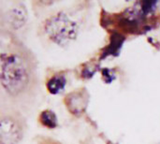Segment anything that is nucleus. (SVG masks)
Here are the masks:
<instances>
[{
    "label": "nucleus",
    "mask_w": 160,
    "mask_h": 144,
    "mask_svg": "<svg viewBox=\"0 0 160 144\" xmlns=\"http://www.w3.org/2000/svg\"><path fill=\"white\" fill-rule=\"evenodd\" d=\"M27 20V11L22 4H18L9 8L3 21L10 31L20 29Z\"/></svg>",
    "instance_id": "nucleus-4"
},
{
    "label": "nucleus",
    "mask_w": 160,
    "mask_h": 144,
    "mask_svg": "<svg viewBox=\"0 0 160 144\" xmlns=\"http://www.w3.org/2000/svg\"><path fill=\"white\" fill-rule=\"evenodd\" d=\"M43 32L52 43L64 47L76 38L79 28L77 22L71 20L68 14L58 11L44 21Z\"/></svg>",
    "instance_id": "nucleus-2"
},
{
    "label": "nucleus",
    "mask_w": 160,
    "mask_h": 144,
    "mask_svg": "<svg viewBox=\"0 0 160 144\" xmlns=\"http://www.w3.org/2000/svg\"><path fill=\"white\" fill-rule=\"evenodd\" d=\"M111 73H112V70H111V69H108V68L103 69V71H102V76H103V79H104V81H105L106 82H111L114 79V76H112Z\"/></svg>",
    "instance_id": "nucleus-9"
},
{
    "label": "nucleus",
    "mask_w": 160,
    "mask_h": 144,
    "mask_svg": "<svg viewBox=\"0 0 160 144\" xmlns=\"http://www.w3.org/2000/svg\"><path fill=\"white\" fill-rule=\"evenodd\" d=\"M38 82L37 62L31 52L8 27H0V97L8 105L30 102ZM11 111V110H10Z\"/></svg>",
    "instance_id": "nucleus-1"
},
{
    "label": "nucleus",
    "mask_w": 160,
    "mask_h": 144,
    "mask_svg": "<svg viewBox=\"0 0 160 144\" xmlns=\"http://www.w3.org/2000/svg\"><path fill=\"white\" fill-rule=\"evenodd\" d=\"M123 42V37L119 35H114L112 38V43L110 46V52H115L118 51V49L121 47V44Z\"/></svg>",
    "instance_id": "nucleus-8"
},
{
    "label": "nucleus",
    "mask_w": 160,
    "mask_h": 144,
    "mask_svg": "<svg viewBox=\"0 0 160 144\" xmlns=\"http://www.w3.org/2000/svg\"><path fill=\"white\" fill-rule=\"evenodd\" d=\"M40 125L48 129H54L58 127V119L56 114L51 110H45L38 115Z\"/></svg>",
    "instance_id": "nucleus-7"
},
{
    "label": "nucleus",
    "mask_w": 160,
    "mask_h": 144,
    "mask_svg": "<svg viewBox=\"0 0 160 144\" xmlns=\"http://www.w3.org/2000/svg\"><path fill=\"white\" fill-rule=\"evenodd\" d=\"M25 123L19 112L0 110V144H18L24 135Z\"/></svg>",
    "instance_id": "nucleus-3"
},
{
    "label": "nucleus",
    "mask_w": 160,
    "mask_h": 144,
    "mask_svg": "<svg viewBox=\"0 0 160 144\" xmlns=\"http://www.w3.org/2000/svg\"><path fill=\"white\" fill-rule=\"evenodd\" d=\"M66 105L72 114L82 113L88 103V97L84 91L72 92L66 97Z\"/></svg>",
    "instance_id": "nucleus-5"
},
{
    "label": "nucleus",
    "mask_w": 160,
    "mask_h": 144,
    "mask_svg": "<svg viewBox=\"0 0 160 144\" xmlns=\"http://www.w3.org/2000/svg\"><path fill=\"white\" fill-rule=\"evenodd\" d=\"M67 85L66 76L63 74H54L52 75L46 82V88L51 95H59L61 94Z\"/></svg>",
    "instance_id": "nucleus-6"
}]
</instances>
